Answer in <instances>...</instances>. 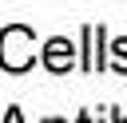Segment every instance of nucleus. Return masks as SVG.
<instances>
[{
	"mask_svg": "<svg viewBox=\"0 0 127 123\" xmlns=\"http://www.w3.org/2000/svg\"><path fill=\"white\" fill-rule=\"evenodd\" d=\"M36 32L28 28V24H8V28H0V67L4 71H12V75H20V71H28L32 63H36Z\"/></svg>",
	"mask_w": 127,
	"mask_h": 123,
	"instance_id": "nucleus-1",
	"label": "nucleus"
},
{
	"mask_svg": "<svg viewBox=\"0 0 127 123\" xmlns=\"http://www.w3.org/2000/svg\"><path fill=\"white\" fill-rule=\"evenodd\" d=\"M44 67L52 71V75H67L71 67H75V44L71 40H64V36H52L48 44H44Z\"/></svg>",
	"mask_w": 127,
	"mask_h": 123,
	"instance_id": "nucleus-2",
	"label": "nucleus"
},
{
	"mask_svg": "<svg viewBox=\"0 0 127 123\" xmlns=\"http://www.w3.org/2000/svg\"><path fill=\"white\" fill-rule=\"evenodd\" d=\"M103 24H83V60H79V67L83 71H103Z\"/></svg>",
	"mask_w": 127,
	"mask_h": 123,
	"instance_id": "nucleus-3",
	"label": "nucleus"
},
{
	"mask_svg": "<svg viewBox=\"0 0 127 123\" xmlns=\"http://www.w3.org/2000/svg\"><path fill=\"white\" fill-rule=\"evenodd\" d=\"M111 52H115V71L127 75V36H119V40L111 44Z\"/></svg>",
	"mask_w": 127,
	"mask_h": 123,
	"instance_id": "nucleus-4",
	"label": "nucleus"
},
{
	"mask_svg": "<svg viewBox=\"0 0 127 123\" xmlns=\"http://www.w3.org/2000/svg\"><path fill=\"white\" fill-rule=\"evenodd\" d=\"M4 123H24V111H20V107H8V115H4Z\"/></svg>",
	"mask_w": 127,
	"mask_h": 123,
	"instance_id": "nucleus-5",
	"label": "nucleus"
},
{
	"mask_svg": "<svg viewBox=\"0 0 127 123\" xmlns=\"http://www.w3.org/2000/svg\"><path fill=\"white\" fill-rule=\"evenodd\" d=\"M79 123H95V119H91V111H79Z\"/></svg>",
	"mask_w": 127,
	"mask_h": 123,
	"instance_id": "nucleus-6",
	"label": "nucleus"
},
{
	"mask_svg": "<svg viewBox=\"0 0 127 123\" xmlns=\"http://www.w3.org/2000/svg\"><path fill=\"white\" fill-rule=\"evenodd\" d=\"M111 123H127V119H123V115H119V111H111Z\"/></svg>",
	"mask_w": 127,
	"mask_h": 123,
	"instance_id": "nucleus-7",
	"label": "nucleus"
},
{
	"mask_svg": "<svg viewBox=\"0 0 127 123\" xmlns=\"http://www.w3.org/2000/svg\"><path fill=\"white\" fill-rule=\"evenodd\" d=\"M44 123H64V119H44Z\"/></svg>",
	"mask_w": 127,
	"mask_h": 123,
	"instance_id": "nucleus-8",
	"label": "nucleus"
}]
</instances>
